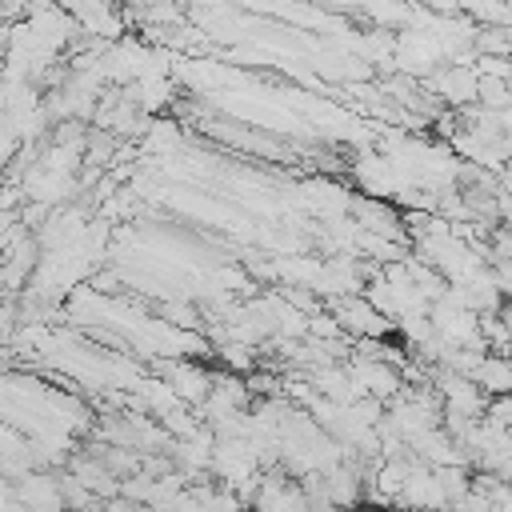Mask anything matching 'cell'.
I'll return each instance as SVG.
<instances>
[{
	"label": "cell",
	"instance_id": "cell-1",
	"mask_svg": "<svg viewBox=\"0 0 512 512\" xmlns=\"http://www.w3.org/2000/svg\"><path fill=\"white\" fill-rule=\"evenodd\" d=\"M476 380H480L488 392L508 396V392H512V360H480V364H476Z\"/></svg>",
	"mask_w": 512,
	"mask_h": 512
}]
</instances>
